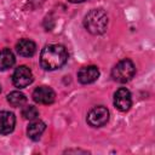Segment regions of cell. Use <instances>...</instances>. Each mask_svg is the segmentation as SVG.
Returning a JSON list of instances; mask_svg holds the SVG:
<instances>
[{
    "label": "cell",
    "mask_w": 155,
    "mask_h": 155,
    "mask_svg": "<svg viewBox=\"0 0 155 155\" xmlns=\"http://www.w3.org/2000/svg\"><path fill=\"white\" fill-rule=\"evenodd\" d=\"M54 98L56 93L48 86H40L35 88L33 92V99L39 104H51L54 102Z\"/></svg>",
    "instance_id": "7"
},
{
    "label": "cell",
    "mask_w": 155,
    "mask_h": 155,
    "mask_svg": "<svg viewBox=\"0 0 155 155\" xmlns=\"http://www.w3.org/2000/svg\"><path fill=\"white\" fill-rule=\"evenodd\" d=\"M85 28L94 35L103 34L108 27V16L104 10L102 8H93L91 10L84 19Z\"/></svg>",
    "instance_id": "2"
},
{
    "label": "cell",
    "mask_w": 155,
    "mask_h": 155,
    "mask_svg": "<svg viewBox=\"0 0 155 155\" xmlns=\"http://www.w3.org/2000/svg\"><path fill=\"white\" fill-rule=\"evenodd\" d=\"M16 51L22 57H31L36 52V45L29 39H22L17 42Z\"/></svg>",
    "instance_id": "10"
},
{
    "label": "cell",
    "mask_w": 155,
    "mask_h": 155,
    "mask_svg": "<svg viewBox=\"0 0 155 155\" xmlns=\"http://www.w3.org/2000/svg\"><path fill=\"white\" fill-rule=\"evenodd\" d=\"M136 74V67L131 59H121L111 69V78L114 81L125 84L128 82Z\"/></svg>",
    "instance_id": "3"
},
{
    "label": "cell",
    "mask_w": 155,
    "mask_h": 155,
    "mask_svg": "<svg viewBox=\"0 0 155 155\" xmlns=\"http://www.w3.org/2000/svg\"><path fill=\"white\" fill-rule=\"evenodd\" d=\"M16 62L15 54L10 48H4L0 51V70H7Z\"/></svg>",
    "instance_id": "12"
},
{
    "label": "cell",
    "mask_w": 155,
    "mask_h": 155,
    "mask_svg": "<svg viewBox=\"0 0 155 155\" xmlns=\"http://www.w3.org/2000/svg\"><path fill=\"white\" fill-rule=\"evenodd\" d=\"M114 105L120 111H128L132 105L131 93L126 87H120L114 93Z\"/></svg>",
    "instance_id": "6"
},
{
    "label": "cell",
    "mask_w": 155,
    "mask_h": 155,
    "mask_svg": "<svg viewBox=\"0 0 155 155\" xmlns=\"http://www.w3.org/2000/svg\"><path fill=\"white\" fill-rule=\"evenodd\" d=\"M22 116H23L24 119H27V120L33 121V120L38 119V116H39V110H38L34 105H27V107H24V108L22 109Z\"/></svg>",
    "instance_id": "14"
},
{
    "label": "cell",
    "mask_w": 155,
    "mask_h": 155,
    "mask_svg": "<svg viewBox=\"0 0 155 155\" xmlns=\"http://www.w3.org/2000/svg\"><path fill=\"white\" fill-rule=\"evenodd\" d=\"M16 125V116L13 113L2 110L0 111V136L8 134L13 131Z\"/></svg>",
    "instance_id": "9"
},
{
    "label": "cell",
    "mask_w": 155,
    "mask_h": 155,
    "mask_svg": "<svg viewBox=\"0 0 155 155\" xmlns=\"http://www.w3.org/2000/svg\"><path fill=\"white\" fill-rule=\"evenodd\" d=\"M109 120V110L103 107L98 105L92 108L87 114V124L92 127H102Z\"/></svg>",
    "instance_id": "4"
},
{
    "label": "cell",
    "mask_w": 155,
    "mask_h": 155,
    "mask_svg": "<svg viewBox=\"0 0 155 155\" xmlns=\"http://www.w3.org/2000/svg\"><path fill=\"white\" fill-rule=\"evenodd\" d=\"M12 82L16 87L23 88L33 82V73L27 65H19L12 74Z\"/></svg>",
    "instance_id": "5"
},
{
    "label": "cell",
    "mask_w": 155,
    "mask_h": 155,
    "mask_svg": "<svg viewBox=\"0 0 155 155\" xmlns=\"http://www.w3.org/2000/svg\"><path fill=\"white\" fill-rule=\"evenodd\" d=\"M68 1L74 2V4H78V2H84V1H86V0H68Z\"/></svg>",
    "instance_id": "15"
},
{
    "label": "cell",
    "mask_w": 155,
    "mask_h": 155,
    "mask_svg": "<svg viewBox=\"0 0 155 155\" xmlns=\"http://www.w3.org/2000/svg\"><path fill=\"white\" fill-rule=\"evenodd\" d=\"M45 130H46L45 122H42L40 120H33V122H30L27 128V134L30 139L38 140V139H40V137L42 136Z\"/></svg>",
    "instance_id": "11"
},
{
    "label": "cell",
    "mask_w": 155,
    "mask_h": 155,
    "mask_svg": "<svg viewBox=\"0 0 155 155\" xmlns=\"http://www.w3.org/2000/svg\"><path fill=\"white\" fill-rule=\"evenodd\" d=\"M98 78H99V70L96 65H86L78 71V80L84 85L92 84Z\"/></svg>",
    "instance_id": "8"
},
{
    "label": "cell",
    "mask_w": 155,
    "mask_h": 155,
    "mask_svg": "<svg viewBox=\"0 0 155 155\" xmlns=\"http://www.w3.org/2000/svg\"><path fill=\"white\" fill-rule=\"evenodd\" d=\"M7 102H8L12 107L18 108V107H22V105L25 104L27 97H25L22 92H19V91H13V92L8 93V96H7Z\"/></svg>",
    "instance_id": "13"
},
{
    "label": "cell",
    "mask_w": 155,
    "mask_h": 155,
    "mask_svg": "<svg viewBox=\"0 0 155 155\" xmlns=\"http://www.w3.org/2000/svg\"><path fill=\"white\" fill-rule=\"evenodd\" d=\"M68 61V52L64 46L58 44L46 45L40 53V64L46 70L62 68Z\"/></svg>",
    "instance_id": "1"
}]
</instances>
